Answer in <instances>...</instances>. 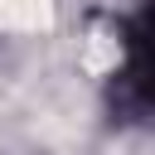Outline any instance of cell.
Here are the masks:
<instances>
[{"instance_id": "6da1fadb", "label": "cell", "mask_w": 155, "mask_h": 155, "mask_svg": "<svg viewBox=\"0 0 155 155\" xmlns=\"http://www.w3.org/2000/svg\"><path fill=\"white\" fill-rule=\"evenodd\" d=\"M44 0H0V19L5 24H24V29H34V24H44Z\"/></svg>"}]
</instances>
